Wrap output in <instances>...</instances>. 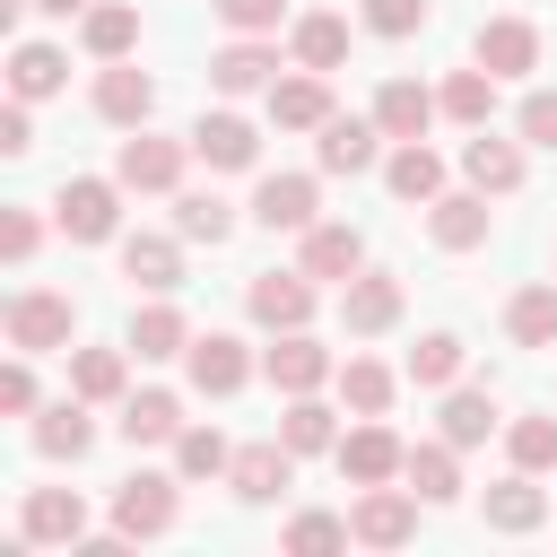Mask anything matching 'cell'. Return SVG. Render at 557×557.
Returning <instances> with one entry per match:
<instances>
[{"mask_svg":"<svg viewBox=\"0 0 557 557\" xmlns=\"http://www.w3.org/2000/svg\"><path fill=\"white\" fill-rule=\"evenodd\" d=\"M252 218H261L270 235H305V226H313V183H305V174H270V183L252 191Z\"/></svg>","mask_w":557,"mask_h":557,"instance_id":"2e32d148","label":"cell"},{"mask_svg":"<svg viewBox=\"0 0 557 557\" xmlns=\"http://www.w3.org/2000/svg\"><path fill=\"white\" fill-rule=\"evenodd\" d=\"M444 113L470 122V131H487V113H496V70H453V78H444Z\"/></svg>","mask_w":557,"mask_h":557,"instance_id":"d590c367","label":"cell"},{"mask_svg":"<svg viewBox=\"0 0 557 557\" xmlns=\"http://www.w3.org/2000/svg\"><path fill=\"white\" fill-rule=\"evenodd\" d=\"M383 183H392L400 200H435V191H444V157H435L426 139H400L392 165H383Z\"/></svg>","mask_w":557,"mask_h":557,"instance_id":"484cf974","label":"cell"},{"mask_svg":"<svg viewBox=\"0 0 557 557\" xmlns=\"http://www.w3.org/2000/svg\"><path fill=\"white\" fill-rule=\"evenodd\" d=\"M61 78H70V61H61L52 44H17V52H9V96L35 104V96H61Z\"/></svg>","mask_w":557,"mask_h":557,"instance_id":"f546056e","label":"cell"},{"mask_svg":"<svg viewBox=\"0 0 557 557\" xmlns=\"http://www.w3.org/2000/svg\"><path fill=\"white\" fill-rule=\"evenodd\" d=\"M218 17H226L235 35H270V26L287 17V0H218Z\"/></svg>","mask_w":557,"mask_h":557,"instance_id":"bcb514c9","label":"cell"},{"mask_svg":"<svg viewBox=\"0 0 557 557\" xmlns=\"http://www.w3.org/2000/svg\"><path fill=\"white\" fill-rule=\"evenodd\" d=\"M270 122H278V131H322V122H331V87H322V70H305V78H270Z\"/></svg>","mask_w":557,"mask_h":557,"instance_id":"9a60e30c","label":"cell"},{"mask_svg":"<svg viewBox=\"0 0 557 557\" xmlns=\"http://www.w3.org/2000/svg\"><path fill=\"white\" fill-rule=\"evenodd\" d=\"M461 174H470L479 191H513V183H522V148H513V139H487V131H470V148H461Z\"/></svg>","mask_w":557,"mask_h":557,"instance_id":"d4e9b609","label":"cell"},{"mask_svg":"<svg viewBox=\"0 0 557 557\" xmlns=\"http://www.w3.org/2000/svg\"><path fill=\"white\" fill-rule=\"evenodd\" d=\"M70 392L78 400H122V348H78L70 357Z\"/></svg>","mask_w":557,"mask_h":557,"instance_id":"74e56055","label":"cell"},{"mask_svg":"<svg viewBox=\"0 0 557 557\" xmlns=\"http://www.w3.org/2000/svg\"><path fill=\"white\" fill-rule=\"evenodd\" d=\"M78 35H87V52H96V61H122V52L139 44V9H131V0H96Z\"/></svg>","mask_w":557,"mask_h":557,"instance_id":"f1b7e54d","label":"cell"},{"mask_svg":"<svg viewBox=\"0 0 557 557\" xmlns=\"http://www.w3.org/2000/svg\"><path fill=\"white\" fill-rule=\"evenodd\" d=\"M122 270H131V287H148V296L183 287V252H174V235H131V244H122Z\"/></svg>","mask_w":557,"mask_h":557,"instance_id":"7402d4cb","label":"cell"},{"mask_svg":"<svg viewBox=\"0 0 557 557\" xmlns=\"http://www.w3.org/2000/svg\"><path fill=\"white\" fill-rule=\"evenodd\" d=\"M374 131H383V122L331 113V122H322V148H313V157H322V174H366V165H374Z\"/></svg>","mask_w":557,"mask_h":557,"instance_id":"d6986e66","label":"cell"},{"mask_svg":"<svg viewBox=\"0 0 557 557\" xmlns=\"http://www.w3.org/2000/svg\"><path fill=\"white\" fill-rule=\"evenodd\" d=\"M183 357H191V392H218V400L244 392V374H252V357H244L235 331H209V339H191Z\"/></svg>","mask_w":557,"mask_h":557,"instance_id":"9c48e42d","label":"cell"},{"mask_svg":"<svg viewBox=\"0 0 557 557\" xmlns=\"http://www.w3.org/2000/svg\"><path fill=\"white\" fill-rule=\"evenodd\" d=\"M244 305H252V322H270V331H305V313H313V287H305V270H261Z\"/></svg>","mask_w":557,"mask_h":557,"instance_id":"ba28073f","label":"cell"},{"mask_svg":"<svg viewBox=\"0 0 557 557\" xmlns=\"http://www.w3.org/2000/svg\"><path fill=\"white\" fill-rule=\"evenodd\" d=\"M226 479H235L244 505H270V496L296 479V453H287V444H244V453L226 461Z\"/></svg>","mask_w":557,"mask_h":557,"instance_id":"5bb4252c","label":"cell"},{"mask_svg":"<svg viewBox=\"0 0 557 557\" xmlns=\"http://www.w3.org/2000/svg\"><path fill=\"white\" fill-rule=\"evenodd\" d=\"M366 26L374 35H418L426 26V0H366Z\"/></svg>","mask_w":557,"mask_h":557,"instance_id":"f6af8a7d","label":"cell"},{"mask_svg":"<svg viewBox=\"0 0 557 557\" xmlns=\"http://www.w3.org/2000/svg\"><path fill=\"white\" fill-rule=\"evenodd\" d=\"M0 409H9V418H26V409H35V374H26V366H9V374H0Z\"/></svg>","mask_w":557,"mask_h":557,"instance_id":"c3c4849f","label":"cell"},{"mask_svg":"<svg viewBox=\"0 0 557 557\" xmlns=\"http://www.w3.org/2000/svg\"><path fill=\"white\" fill-rule=\"evenodd\" d=\"M96 113H104V122H122V131H139V122L157 113V78H148V70H131V61H113V70L96 78Z\"/></svg>","mask_w":557,"mask_h":557,"instance_id":"8fae6325","label":"cell"},{"mask_svg":"<svg viewBox=\"0 0 557 557\" xmlns=\"http://www.w3.org/2000/svg\"><path fill=\"white\" fill-rule=\"evenodd\" d=\"M44 17H70V9H96V0H35Z\"/></svg>","mask_w":557,"mask_h":557,"instance_id":"816d5d0a","label":"cell"},{"mask_svg":"<svg viewBox=\"0 0 557 557\" xmlns=\"http://www.w3.org/2000/svg\"><path fill=\"white\" fill-rule=\"evenodd\" d=\"M322 374H331V348L305 339V331H278V348H270V383H278V392H313Z\"/></svg>","mask_w":557,"mask_h":557,"instance_id":"603a6c76","label":"cell"},{"mask_svg":"<svg viewBox=\"0 0 557 557\" xmlns=\"http://www.w3.org/2000/svg\"><path fill=\"white\" fill-rule=\"evenodd\" d=\"M444 113V96H426L418 78H383V96H374V122H383V139H426V122Z\"/></svg>","mask_w":557,"mask_h":557,"instance_id":"7c38bea8","label":"cell"},{"mask_svg":"<svg viewBox=\"0 0 557 557\" xmlns=\"http://www.w3.org/2000/svg\"><path fill=\"white\" fill-rule=\"evenodd\" d=\"M505 331H513L522 348H548V339H557V287H548V278H531V287L505 305Z\"/></svg>","mask_w":557,"mask_h":557,"instance_id":"d6a6232c","label":"cell"},{"mask_svg":"<svg viewBox=\"0 0 557 557\" xmlns=\"http://www.w3.org/2000/svg\"><path fill=\"white\" fill-rule=\"evenodd\" d=\"M87 444H96V426H87V409H78V400H61V409H44V418H35V453H44V461H78Z\"/></svg>","mask_w":557,"mask_h":557,"instance_id":"4dcf8cb0","label":"cell"},{"mask_svg":"<svg viewBox=\"0 0 557 557\" xmlns=\"http://www.w3.org/2000/svg\"><path fill=\"white\" fill-rule=\"evenodd\" d=\"M531 61H540V26H531V17H487V26H479V70L522 78Z\"/></svg>","mask_w":557,"mask_h":557,"instance_id":"30bf717a","label":"cell"},{"mask_svg":"<svg viewBox=\"0 0 557 557\" xmlns=\"http://www.w3.org/2000/svg\"><path fill=\"white\" fill-rule=\"evenodd\" d=\"M453 374H461V339H453V331H426V339L409 348V383H418V392H444Z\"/></svg>","mask_w":557,"mask_h":557,"instance_id":"8d00e7d4","label":"cell"},{"mask_svg":"<svg viewBox=\"0 0 557 557\" xmlns=\"http://www.w3.org/2000/svg\"><path fill=\"white\" fill-rule=\"evenodd\" d=\"M357 270H366L357 226H305V278H357Z\"/></svg>","mask_w":557,"mask_h":557,"instance_id":"ffe728a7","label":"cell"},{"mask_svg":"<svg viewBox=\"0 0 557 557\" xmlns=\"http://www.w3.org/2000/svg\"><path fill=\"white\" fill-rule=\"evenodd\" d=\"M131 348H139V357H183V348H191V331H183V313H174V305H148V313L131 322Z\"/></svg>","mask_w":557,"mask_h":557,"instance_id":"f35d334b","label":"cell"},{"mask_svg":"<svg viewBox=\"0 0 557 557\" xmlns=\"http://www.w3.org/2000/svg\"><path fill=\"white\" fill-rule=\"evenodd\" d=\"M61 235L70 244H104L113 226H122V183H104V174H78V183H61Z\"/></svg>","mask_w":557,"mask_h":557,"instance_id":"6da1fadb","label":"cell"},{"mask_svg":"<svg viewBox=\"0 0 557 557\" xmlns=\"http://www.w3.org/2000/svg\"><path fill=\"white\" fill-rule=\"evenodd\" d=\"M400 461H409V444L392 435V426H357V435H339V470H348V487H383V479H400Z\"/></svg>","mask_w":557,"mask_h":557,"instance_id":"8992f818","label":"cell"},{"mask_svg":"<svg viewBox=\"0 0 557 557\" xmlns=\"http://www.w3.org/2000/svg\"><path fill=\"white\" fill-rule=\"evenodd\" d=\"M17 531H26V540H61V548H70V540L87 531V505H78L70 487H35V496H26V513H17Z\"/></svg>","mask_w":557,"mask_h":557,"instance_id":"44dd1931","label":"cell"},{"mask_svg":"<svg viewBox=\"0 0 557 557\" xmlns=\"http://www.w3.org/2000/svg\"><path fill=\"white\" fill-rule=\"evenodd\" d=\"M270 70H278V52H270L261 35H244V44H226V52L209 61V87H218V96H252V87H270Z\"/></svg>","mask_w":557,"mask_h":557,"instance_id":"ac0fdd59","label":"cell"},{"mask_svg":"<svg viewBox=\"0 0 557 557\" xmlns=\"http://www.w3.org/2000/svg\"><path fill=\"white\" fill-rule=\"evenodd\" d=\"M226 461H235V453H226L218 426H183V435H174V470H183V479H218Z\"/></svg>","mask_w":557,"mask_h":557,"instance_id":"60d3db41","label":"cell"},{"mask_svg":"<svg viewBox=\"0 0 557 557\" xmlns=\"http://www.w3.org/2000/svg\"><path fill=\"white\" fill-rule=\"evenodd\" d=\"M183 148H191V139H148V131H131V139L113 148V183H122V191H174V183H183Z\"/></svg>","mask_w":557,"mask_h":557,"instance_id":"3957f363","label":"cell"},{"mask_svg":"<svg viewBox=\"0 0 557 557\" xmlns=\"http://www.w3.org/2000/svg\"><path fill=\"white\" fill-rule=\"evenodd\" d=\"M339 52H348V17H331V9L296 17V61L305 70H339Z\"/></svg>","mask_w":557,"mask_h":557,"instance_id":"e575fe53","label":"cell"},{"mask_svg":"<svg viewBox=\"0 0 557 557\" xmlns=\"http://www.w3.org/2000/svg\"><path fill=\"white\" fill-rule=\"evenodd\" d=\"M505 453H513V470H557V418H513Z\"/></svg>","mask_w":557,"mask_h":557,"instance_id":"7bdbcfd3","label":"cell"},{"mask_svg":"<svg viewBox=\"0 0 557 557\" xmlns=\"http://www.w3.org/2000/svg\"><path fill=\"white\" fill-rule=\"evenodd\" d=\"M339 313H348V331H392L400 322V278L392 270H357L339 287Z\"/></svg>","mask_w":557,"mask_h":557,"instance_id":"4fadbf2b","label":"cell"},{"mask_svg":"<svg viewBox=\"0 0 557 557\" xmlns=\"http://www.w3.org/2000/svg\"><path fill=\"white\" fill-rule=\"evenodd\" d=\"M400 479L426 496V505H453L461 496V470H453V444H409V461H400Z\"/></svg>","mask_w":557,"mask_h":557,"instance_id":"1f68e13d","label":"cell"},{"mask_svg":"<svg viewBox=\"0 0 557 557\" xmlns=\"http://www.w3.org/2000/svg\"><path fill=\"white\" fill-rule=\"evenodd\" d=\"M113 531H122V540H157V531H174V479H157V470L122 479V496H113Z\"/></svg>","mask_w":557,"mask_h":557,"instance_id":"5b68a950","label":"cell"},{"mask_svg":"<svg viewBox=\"0 0 557 557\" xmlns=\"http://www.w3.org/2000/svg\"><path fill=\"white\" fill-rule=\"evenodd\" d=\"M339 392H348L357 418H383V409H392V374H383L374 357H348V366H339Z\"/></svg>","mask_w":557,"mask_h":557,"instance_id":"ab89813d","label":"cell"},{"mask_svg":"<svg viewBox=\"0 0 557 557\" xmlns=\"http://www.w3.org/2000/svg\"><path fill=\"white\" fill-rule=\"evenodd\" d=\"M122 435L131 444H174L183 435V400L174 392H131L122 400Z\"/></svg>","mask_w":557,"mask_h":557,"instance_id":"4316f807","label":"cell"},{"mask_svg":"<svg viewBox=\"0 0 557 557\" xmlns=\"http://www.w3.org/2000/svg\"><path fill=\"white\" fill-rule=\"evenodd\" d=\"M348 531H357V548H400V540H418V487H366L357 496V513H348Z\"/></svg>","mask_w":557,"mask_h":557,"instance_id":"7a4b0ae2","label":"cell"},{"mask_svg":"<svg viewBox=\"0 0 557 557\" xmlns=\"http://www.w3.org/2000/svg\"><path fill=\"white\" fill-rule=\"evenodd\" d=\"M540 522H548V496L531 487V470H513V479L487 487V531H540Z\"/></svg>","mask_w":557,"mask_h":557,"instance_id":"cb8c5ba5","label":"cell"},{"mask_svg":"<svg viewBox=\"0 0 557 557\" xmlns=\"http://www.w3.org/2000/svg\"><path fill=\"white\" fill-rule=\"evenodd\" d=\"M278 444H287V453H339V426H331V409H322L313 392H287V418H278Z\"/></svg>","mask_w":557,"mask_h":557,"instance_id":"83f0119b","label":"cell"},{"mask_svg":"<svg viewBox=\"0 0 557 557\" xmlns=\"http://www.w3.org/2000/svg\"><path fill=\"white\" fill-rule=\"evenodd\" d=\"M191 157L218 165V174H244V165L261 157V139H252V122H235V113H200V122H191Z\"/></svg>","mask_w":557,"mask_h":557,"instance_id":"52a82bcc","label":"cell"},{"mask_svg":"<svg viewBox=\"0 0 557 557\" xmlns=\"http://www.w3.org/2000/svg\"><path fill=\"white\" fill-rule=\"evenodd\" d=\"M174 235H183V244H226V235H235V209H226L218 191H183V200H174Z\"/></svg>","mask_w":557,"mask_h":557,"instance_id":"836d02e7","label":"cell"},{"mask_svg":"<svg viewBox=\"0 0 557 557\" xmlns=\"http://www.w3.org/2000/svg\"><path fill=\"white\" fill-rule=\"evenodd\" d=\"M70 296H52V287H26V296H9V348H26V357H44V348H70Z\"/></svg>","mask_w":557,"mask_h":557,"instance_id":"277c9868","label":"cell"},{"mask_svg":"<svg viewBox=\"0 0 557 557\" xmlns=\"http://www.w3.org/2000/svg\"><path fill=\"white\" fill-rule=\"evenodd\" d=\"M522 139H531V148H557V96H548V87L522 96Z\"/></svg>","mask_w":557,"mask_h":557,"instance_id":"7dc6e473","label":"cell"},{"mask_svg":"<svg viewBox=\"0 0 557 557\" xmlns=\"http://www.w3.org/2000/svg\"><path fill=\"white\" fill-rule=\"evenodd\" d=\"M0 148H9V157H26V148H35V131H26V96L0 113Z\"/></svg>","mask_w":557,"mask_h":557,"instance_id":"681fc988","label":"cell"},{"mask_svg":"<svg viewBox=\"0 0 557 557\" xmlns=\"http://www.w3.org/2000/svg\"><path fill=\"white\" fill-rule=\"evenodd\" d=\"M426 209H435L426 226H435V244H444V252H470V244H487V191H435Z\"/></svg>","mask_w":557,"mask_h":557,"instance_id":"e0dca14e","label":"cell"},{"mask_svg":"<svg viewBox=\"0 0 557 557\" xmlns=\"http://www.w3.org/2000/svg\"><path fill=\"white\" fill-rule=\"evenodd\" d=\"M487 426H496V400L487 392H453L444 400V444H487Z\"/></svg>","mask_w":557,"mask_h":557,"instance_id":"b9f144b4","label":"cell"},{"mask_svg":"<svg viewBox=\"0 0 557 557\" xmlns=\"http://www.w3.org/2000/svg\"><path fill=\"white\" fill-rule=\"evenodd\" d=\"M348 540H357V531H348L339 513H296V522H287V548H296V557H322V548H348Z\"/></svg>","mask_w":557,"mask_h":557,"instance_id":"ee69618b","label":"cell"},{"mask_svg":"<svg viewBox=\"0 0 557 557\" xmlns=\"http://www.w3.org/2000/svg\"><path fill=\"white\" fill-rule=\"evenodd\" d=\"M0 252H9V261H26V252H35V218H26V209L0 226Z\"/></svg>","mask_w":557,"mask_h":557,"instance_id":"f907efd6","label":"cell"}]
</instances>
